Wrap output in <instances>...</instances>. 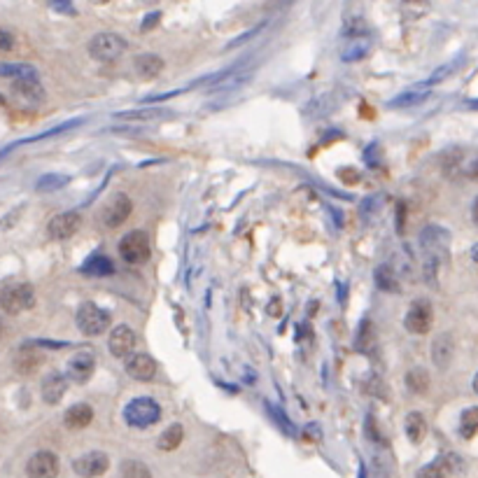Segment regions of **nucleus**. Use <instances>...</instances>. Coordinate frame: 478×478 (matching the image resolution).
<instances>
[{"label":"nucleus","instance_id":"obj_40","mask_svg":"<svg viewBox=\"0 0 478 478\" xmlns=\"http://www.w3.org/2000/svg\"><path fill=\"white\" fill-rule=\"evenodd\" d=\"M472 178H474V180H478V161L472 166Z\"/></svg>","mask_w":478,"mask_h":478},{"label":"nucleus","instance_id":"obj_27","mask_svg":"<svg viewBox=\"0 0 478 478\" xmlns=\"http://www.w3.org/2000/svg\"><path fill=\"white\" fill-rule=\"evenodd\" d=\"M0 75L7 80H26V78H37V71L28 63H3L0 66Z\"/></svg>","mask_w":478,"mask_h":478},{"label":"nucleus","instance_id":"obj_18","mask_svg":"<svg viewBox=\"0 0 478 478\" xmlns=\"http://www.w3.org/2000/svg\"><path fill=\"white\" fill-rule=\"evenodd\" d=\"M94 420V408L89 404H75L66 411L63 415V422L68 429H85L87 424H91Z\"/></svg>","mask_w":478,"mask_h":478},{"label":"nucleus","instance_id":"obj_28","mask_svg":"<svg viewBox=\"0 0 478 478\" xmlns=\"http://www.w3.org/2000/svg\"><path fill=\"white\" fill-rule=\"evenodd\" d=\"M460 434L465 439H472L478 434V406L467 408L460 418Z\"/></svg>","mask_w":478,"mask_h":478},{"label":"nucleus","instance_id":"obj_33","mask_svg":"<svg viewBox=\"0 0 478 478\" xmlns=\"http://www.w3.org/2000/svg\"><path fill=\"white\" fill-rule=\"evenodd\" d=\"M458 68H460V59H458V61H453V63H448V66H441L434 75H431V78H429L427 82H429V85H436V82H441L443 78H448V75H453L455 71H458Z\"/></svg>","mask_w":478,"mask_h":478},{"label":"nucleus","instance_id":"obj_38","mask_svg":"<svg viewBox=\"0 0 478 478\" xmlns=\"http://www.w3.org/2000/svg\"><path fill=\"white\" fill-rule=\"evenodd\" d=\"M49 5L54 7V10H63V12H71V14L75 12L73 7H68V5H71V3H49Z\"/></svg>","mask_w":478,"mask_h":478},{"label":"nucleus","instance_id":"obj_5","mask_svg":"<svg viewBox=\"0 0 478 478\" xmlns=\"http://www.w3.org/2000/svg\"><path fill=\"white\" fill-rule=\"evenodd\" d=\"M126 51V40L117 33H98L89 40V54L101 63L117 61Z\"/></svg>","mask_w":478,"mask_h":478},{"label":"nucleus","instance_id":"obj_42","mask_svg":"<svg viewBox=\"0 0 478 478\" xmlns=\"http://www.w3.org/2000/svg\"><path fill=\"white\" fill-rule=\"evenodd\" d=\"M474 392L478 394V374H476V378H474Z\"/></svg>","mask_w":478,"mask_h":478},{"label":"nucleus","instance_id":"obj_9","mask_svg":"<svg viewBox=\"0 0 478 478\" xmlns=\"http://www.w3.org/2000/svg\"><path fill=\"white\" fill-rule=\"evenodd\" d=\"M135 343H138V336H135V331L131 327H126V324H119V327L112 329L110 333V341H108V348L112 353V357L117 360H131L133 357V350H135Z\"/></svg>","mask_w":478,"mask_h":478},{"label":"nucleus","instance_id":"obj_6","mask_svg":"<svg viewBox=\"0 0 478 478\" xmlns=\"http://www.w3.org/2000/svg\"><path fill=\"white\" fill-rule=\"evenodd\" d=\"M420 243L424 252H427V266L431 264V269H434L436 264H441L446 259V247H448L451 243V233H446L441 226H427V229L422 231Z\"/></svg>","mask_w":478,"mask_h":478},{"label":"nucleus","instance_id":"obj_15","mask_svg":"<svg viewBox=\"0 0 478 478\" xmlns=\"http://www.w3.org/2000/svg\"><path fill=\"white\" fill-rule=\"evenodd\" d=\"M12 94L26 103H42L44 101V87L40 78H26V80H12Z\"/></svg>","mask_w":478,"mask_h":478},{"label":"nucleus","instance_id":"obj_11","mask_svg":"<svg viewBox=\"0 0 478 478\" xmlns=\"http://www.w3.org/2000/svg\"><path fill=\"white\" fill-rule=\"evenodd\" d=\"M59 458L49 451L35 453L33 458L26 462V476L28 478H56L59 476Z\"/></svg>","mask_w":478,"mask_h":478},{"label":"nucleus","instance_id":"obj_37","mask_svg":"<svg viewBox=\"0 0 478 478\" xmlns=\"http://www.w3.org/2000/svg\"><path fill=\"white\" fill-rule=\"evenodd\" d=\"M159 19H161V14H159V12H154V14H152V17H145V24H142V30L154 28V26H157L154 21H159Z\"/></svg>","mask_w":478,"mask_h":478},{"label":"nucleus","instance_id":"obj_34","mask_svg":"<svg viewBox=\"0 0 478 478\" xmlns=\"http://www.w3.org/2000/svg\"><path fill=\"white\" fill-rule=\"evenodd\" d=\"M164 110H145V112H119L117 119H152V117H164Z\"/></svg>","mask_w":478,"mask_h":478},{"label":"nucleus","instance_id":"obj_22","mask_svg":"<svg viewBox=\"0 0 478 478\" xmlns=\"http://www.w3.org/2000/svg\"><path fill=\"white\" fill-rule=\"evenodd\" d=\"M80 271L87 273V276H112V273H115V264H112L105 255H94L82 264Z\"/></svg>","mask_w":478,"mask_h":478},{"label":"nucleus","instance_id":"obj_12","mask_svg":"<svg viewBox=\"0 0 478 478\" xmlns=\"http://www.w3.org/2000/svg\"><path fill=\"white\" fill-rule=\"evenodd\" d=\"M96 371V355L89 350L75 353L71 360H68L66 367V376L75 383H87Z\"/></svg>","mask_w":478,"mask_h":478},{"label":"nucleus","instance_id":"obj_25","mask_svg":"<svg viewBox=\"0 0 478 478\" xmlns=\"http://www.w3.org/2000/svg\"><path fill=\"white\" fill-rule=\"evenodd\" d=\"M369 47H371V42L367 37H353V40L343 47V51H341V59H343L345 63H353V61H360L364 54H367Z\"/></svg>","mask_w":478,"mask_h":478},{"label":"nucleus","instance_id":"obj_41","mask_svg":"<svg viewBox=\"0 0 478 478\" xmlns=\"http://www.w3.org/2000/svg\"><path fill=\"white\" fill-rule=\"evenodd\" d=\"M472 257H474V259H476V262H478V245H476V247H474V250H472Z\"/></svg>","mask_w":478,"mask_h":478},{"label":"nucleus","instance_id":"obj_2","mask_svg":"<svg viewBox=\"0 0 478 478\" xmlns=\"http://www.w3.org/2000/svg\"><path fill=\"white\" fill-rule=\"evenodd\" d=\"M159 418H161V406H159L157 401L149 399V397L133 399L131 404L124 408L126 424H128V427H135V429L152 427V424L159 422Z\"/></svg>","mask_w":478,"mask_h":478},{"label":"nucleus","instance_id":"obj_21","mask_svg":"<svg viewBox=\"0 0 478 478\" xmlns=\"http://www.w3.org/2000/svg\"><path fill=\"white\" fill-rule=\"evenodd\" d=\"M431 355H434V364L439 369H446L453 360V338L448 333H441L434 341V348H431Z\"/></svg>","mask_w":478,"mask_h":478},{"label":"nucleus","instance_id":"obj_32","mask_svg":"<svg viewBox=\"0 0 478 478\" xmlns=\"http://www.w3.org/2000/svg\"><path fill=\"white\" fill-rule=\"evenodd\" d=\"M424 98H427V94L424 91H406V94H401L397 98H392V101L388 103L390 108H408V105H418L422 103Z\"/></svg>","mask_w":478,"mask_h":478},{"label":"nucleus","instance_id":"obj_1","mask_svg":"<svg viewBox=\"0 0 478 478\" xmlns=\"http://www.w3.org/2000/svg\"><path fill=\"white\" fill-rule=\"evenodd\" d=\"M0 306L7 315H21L35 306V290L30 283H10L3 287Z\"/></svg>","mask_w":478,"mask_h":478},{"label":"nucleus","instance_id":"obj_19","mask_svg":"<svg viewBox=\"0 0 478 478\" xmlns=\"http://www.w3.org/2000/svg\"><path fill=\"white\" fill-rule=\"evenodd\" d=\"M40 367H42V355L37 353V350H33L30 345L21 348L19 355L14 357V369H17L19 374H24V376L35 374V371L40 369Z\"/></svg>","mask_w":478,"mask_h":478},{"label":"nucleus","instance_id":"obj_26","mask_svg":"<svg viewBox=\"0 0 478 478\" xmlns=\"http://www.w3.org/2000/svg\"><path fill=\"white\" fill-rule=\"evenodd\" d=\"M182 436H185V429H182V424H171L168 429H164V434L159 436V451H176L178 446L182 443Z\"/></svg>","mask_w":478,"mask_h":478},{"label":"nucleus","instance_id":"obj_24","mask_svg":"<svg viewBox=\"0 0 478 478\" xmlns=\"http://www.w3.org/2000/svg\"><path fill=\"white\" fill-rule=\"evenodd\" d=\"M374 278H376V285L381 287L383 292H394V294L401 292L397 273H394L392 266H388V264H381V266L376 269Z\"/></svg>","mask_w":478,"mask_h":478},{"label":"nucleus","instance_id":"obj_23","mask_svg":"<svg viewBox=\"0 0 478 478\" xmlns=\"http://www.w3.org/2000/svg\"><path fill=\"white\" fill-rule=\"evenodd\" d=\"M424 434H427V420H424V415L413 411L406 415V436L411 439V443H420Z\"/></svg>","mask_w":478,"mask_h":478},{"label":"nucleus","instance_id":"obj_14","mask_svg":"<svg viewBox=\"0 0 478 478\" xmlns=\"http://www.w3.org/2000/svg\"><path fill=\"white\" fill-rule=\"evenodd\" d=\"M126 374L131 376L133 381L147 383L157 376V360L145 353L133 355L131 360H126Z\"/></svg>","mask_w":478,"mask_h":478},{"label":"nucleus","instance_id":"obj_8","mask_svg":"<svg viewBox=\"0 0 478 478\" xmlns=\"http://www.w3.org/2000/svg\"><path fill=\"white\" fill-rule=\"evenodd\" d=\"M108 467H110V460L103 451H91V453L82 455V458L73 460V472L82 478L103 476L105 472H108Z\"/></svg>","mask_w":478,"mask_h":478},{"label":"nucleus","instance_id":"obj_39","mask_svg":"<svg viewBox=\"0 0 478 478\" xmlns=\"http://www.w3.org/2000/svg\"><path fill=\"white\" fill-rule=\"evenodd\" d=\"M472 217H474V222L478 224V199L474 201V208H472Z\"/></svg>","mask_w":478,"mask_h":478},{"label":"nucleus","instance_id":"obj_30","mask_svg":"<svg viewBox=\"0 0 478 478\" xmlns=\"http://www.w3.org/2000/svg\"><path fill=\"white\" fill-rule=\"evenodd\" d=\"M71 178L68 176H56V173H47V176H42L40 180L35 182V189L37 192H56V189L66 187Z\"/></svg>","mask_w":478,"mask_h":478},{"label":"nucleus","instance_id":"obj_35","mask_svg":"<svg viewBox=\"0 0 478 478\" xmlns=\"http://www.w3.org/2000/svg\"><path fill=\"white\" fill-rule=\"evenodd\" d=\"M12 35H10V30H0V49L3 51H10L12 49Z\"/></svg>","mask_w":478,"mask_h":478},{"label":"nucleus","instance_id":"obj_10","mask_svg":"<svg viewBox=\"0 0 478 478\" xmlns=\"http://www.w3.org/2000/svg\"><path fill=\"white\" fill-rule=\"evenodd\" d=\"M434 324V310L427 301H415L404 317V327L411 333H427Z\"/></svg>","mask_w":478,"mask_h":478},{"label":"nucleus","instance_id":"obj_29","mask_svg":"<svg viewBox=\"0 0 478 478\" xmlns=\"http://www.w3.org/2000/svg\"><path fill=\"white\" fill-rule=\"evenodd\" d=\"M406 388L415 392V394H424L429 388V376L424 369H413L406 374Z\"/></svg>","mask_w":478,"mask_h":478},{"label":"nucleus","instance_id":"obj_17","mask_svg":"<svg viewBox=\"0 0 478 478\" xmlns=\"http://www.w3.org/2000/svg\"><path fill=\"white\" fill-rule=\"evenodd\" d=\"M455 460L453 455H441L434 462H429L427 467H422L418 472V478H451L455 474Z\"/></svg>","mask_w":478,"mask_h":478},{"label":"nucleus","instance_id":"obj_20","mask_svg":"<svg viewBox=\"0 0 478 478\" xmlns=\"http://www.w3.org/2000/svg\"><path fill=\"white\" fill-rule=\"evenodd\" d=\"M135 73H138V78L142 80H154L157 75H161L164 71V59L159 54H140L135 59Z\"/></svg>","mask_w":478,"mask_h":478},{"label":"nucleus","instance_id":"obj_31","mask_svg":"<svg viewBox=\"0 0 478 478\" xmlns=\"http://www.w3.org/2000/svg\"><path fill=\"white\" fill-rule=\"evenodd\" d=\"M121 478H152V472L140 460H126L121 465Z\"/></svg>","mask_w":478,"mask_h":478},{"label":"nucleus","instance_id":"obj_36","mask_svg":"<svg viewBox=\"0 0 478 478\" xmlns=\"http://www.w3.org/2000/svg\"><path fill=\"white\" fill-rule=\"evenodd\" d=\"M303 431H306V436L310 439V441H320V427H317V424H308Z\"/></svg>","mask_w":478,"mask_h":478},{"label":"nucleus","instance_id":"obj_16","mask_svg":"<svg viewBox=\"0 0 478 478\" xmlns=\"http://www.w3.org/2000/svg\"><path fill=\"white\" fill-rule=\"evenodd\" d=\"M66 390H68V376L59 374V371H54V374H49L47 378H44L42 388H40L44 404H51V406L59 404V401L63 399Z\"/></svg>","mask_w":478,"mask_h":478},{"label":"nucleus","instance_id":"obj_13","mask_svg":"<svg viewBox=\"0 0 478 478\" xmlns=\"http://www.w3.org/2000/svg\"><path fill=\"white\" fill-rule=\"evenodd\" d=\"M80 224H82L80 212L68 210V212H61V215L49 219L47 231H49V236L54 240H66V238H71V236H75V233L80 231Z\"/></svg>","mask_w":478,"mask_h":478},{"label":"nucleus","instance_id":"obj_3","mask_svg":"<svg viewBox=\"0 0 478 478\" xmlns=\"http://www.w3.org/2000/svg\"><path fill=\"white\" fill-rule=\"evenodd\" d=\"M110 313L108 310H103L101 306H96V303H82L80 310H78V327L80 331L85 333V336H101L103 331H108L110 327Z\"/></svg>","mask_w":478,"mask_h":478},{"label":"nucleus","instance_id":"obj_4","mask_svg":"<svg viewBox=\"0 0 478 478\" xmlns=\"http://www.w3.org/2000/svg\"><path fill=\"white\" fill-rule=\"evenodd\" d=\"M119 257L126 264H145L152 257V243L145 231H128L119 240Z\"/></svg>","mask_w":478,"mask_h":478},{"label":"nucleus","instance_id":"obj_7","mask_svg":"<svg viewBox=\"0 0 478 478\" xmlns=\"http://www.w3.org/2000/svg\"><path fill=\"white\" fill-rule=\"evenodd\" d=\"M133 210V203L126 194H112L103 206V224L108 229H117L128 219Z\"/></svg>","mask_w":478,"mask_h":478}]
</instances>
